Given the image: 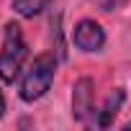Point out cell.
I'll return each mask as SVG.
<instances>
[{"label":"cell","instance_id":"obj_1","mask_svg":"<svg viewBox=\"0 0 131 131\" xmlns=\"http://www.w3.org/2000/svg\"><path fill=\"white\" fill-rule=\"evenodd\" d=\"M28 57V46L23 39V31L18 23H5L3 31V49H0V80L5 85L16 82V77L23 70V62Z\"/></svg>","mask_w":131,"mask_h":131},{"label":"cell","instance_id":"obj_2","mask_svg":"<svg viewBox=\"0 0 131 131\" xmlns=\"http://www.w3.org/2000/svg\"><path fill=\"white\" fill-rule=\"evenodd\" d=\"M54 72H57L54 54H39L21 80V100L34 103V100L44 98L49 93L51 82H54Z\"/></svg>","mask_w":131,"mask_h":131},{"label":"cell","instance_id":"obj_3","mask_svg":"<svg viewBox=\"0 0 131 131\" xmlns=\"http://www.w3.org/2000/svg\"><path fill=\"white\" fill-rule=\"evenodd\" d=\"M93 80L90 77H80L75 82V90H72V116L75 121L80 123H93V116H95V105H93Z\"/></svg>","mask_w":131,"mask_h":131},{"label":"cell","instance_id":"obj_4","mask_svg":"<svg viewBox=\"0 0 131 131\" xmlns=\"http://www.w3.org/2000/svg\"><path fill=\"white\" fill-rule=\"evenodd\" d=\"M72 41H75V46L82 49V51H100V49L105 46V31H103L100 23L85 18V21H80V23L75 26Z\"/></svg>","mask_w":131,"mask_h":131},{"label":"cell","instance_id":"obj_5","mask_svg":"<svg viewBox=\"0 0 131 131\" xmlns=\"http://www.w3.org/2000/svg\"><path fill=\"white\" fill-rule=\"evenodd\" d=\"M123 90L118 88L116 93H111L108 95V100H105V105L100 108V111H95V116H93V126H98V128H105V126H111V121H113V116L118 113V108H121V103H123Z\"/></svg>","mask_w":131,"mask_h":131},{"label":"cell","instance_id":"obj_6","mask_svg":"<svg viewBox=\"0 0 131 131\" xmlns=\"http://www.w3.org/2000/svg\"><path fill=\"white\" fill-rule=\"evenodd\" d=\"M51 0H13V10L23 18H34L39 13H44L49 8Z\"/></svg>","mask_w":131,"mask_h":131},{"label":"cell","instance_id":"obj_7","mask_svg":"<svg viewBox=\"0 0 131 131\" xmlns=\"http://www.w3.org/2000/svg\"><path fill=\"white\" fill-rule=\"evenodd\" d=\"M90 3H95L100 10L111 13V10H118V8H123V5H126V0H90Z\"/></svg>","mask_w":131,"mask_h":131},{"label":"cell","instance_id":"obj_8","mask_svg":"<svg viewBox=\"0 0 131 131\" xmlns=\"http://www.w3.org/2000/svg\"><path fill=\"white\" fill-rule=\"evenodd\" d=\"M3 113H5V98H3V93H0V118H3Z\"/></svg>","mask_w":131,"mask_h":131},{"label":"cell","instance_id":"obj_9","mask_svg":"<svg viewBox=\"0 0 131 131\" xmlns=\"http://www.w3.org/2000/svg\"><path fill=\"white\" fill-rule=\"evenodd\" d=\"M126 128H131V123H126Z\"/></svg>","mask_w":131,"mask_h":131}]
</instances>
